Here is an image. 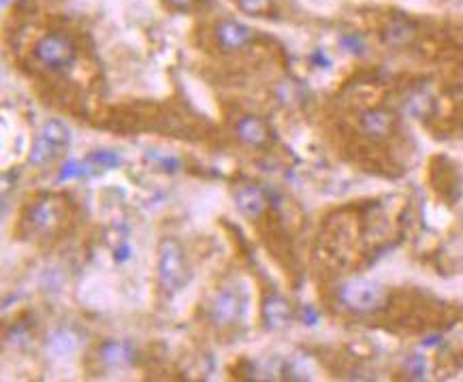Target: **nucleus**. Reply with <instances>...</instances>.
I'll return each mask as SVG.
<instances>
[{
	"instance_id": "f257e3e1",
	"label": "nucleus",
	"mask_w": 463,
	"mask_h": 382,
	"mask_svg": "<svg viewBox=\"0 0 463 382\" xmlns=\"http://www.w3.org/2000/svg\"><path fill=\"white\" fill-rule=\"evenodd\" d=\"M68 139H70L68 129L62 122H58V120L47 122L41 129L39 137L35 139V145L30 152V163L39 165V167L54 163L64 152V147L68 145Z\"/></svg>"
},
{
	"instance_id": "f03ea898",
	"label": "nucleus",
	"mask_w": 463,
	"mask_h": 382,
	"mask_svg": "<svg viewBox=\"0 0 463 382\" xmlns=\"http://www.w3.org/2000/svg\"><path fill=\"white\" fill-rule=\"evenodd\" d=\"M77 49L66 35L50 33L35 43V58L50 69H66L75 62Z\"/></svg>"
},
{
	"instance_id": "7ed1b4c3",
	"label": "nucleus",
	"mask_w": 463,
	"mask_h": 382,
	"mask_svg": "<svg viewBox=\"0 0 463 382\" xmlns=\"http://www.w3.org/2000/svg\"><path fill=\"white\" fill-rule=\"evenodd\" d=\"M158 278L164 289L178 291L186 282V263L182 246L176 239H164L158 257Z\"/></svg>"
},
{
	"instance_id": "20e7f679",
	"label": "nucleus",
	"mask_w": 463,
	"mask_h": 382,
	"mask_svg": "<svg viewBox=\"0 0 463 382\" xmlns=\"http://www.w3.org/2000/svg\"><path fill=\"white\" fill-rule=\"evenodd\" d=\"M342 301L355 312H372L384 301V291L370 280H352L339 291Z\"/></svg>"
},
{
	"instance_id": "39448f33",
	"label": "nucleus",
	"mask_w": 463,
	"mask_h": 382,
	"mask_svg": "<svg viewBox=\"0 0 463 382\" xmlns=\"http://www.w3.org/2000/svg\"><path fill=\"white\" fill-rule=\"evenodd\" d=\"M241 312H243V299L239 297V293L225 291L214 299L209 316H211L214 325L227 327V325H233L235 320H239Z\"/></svg>"
},
{
	"instance_id": "423d86ee",
	"label": "nucleus",
	"mask_w": 463,
	"mask_h": 382,
	"mask_svg": "<svg viewBox=\"0 0 463 382\" xmlns=\"http://www.w3.org/2000/svg\"><path fill=\"white\" fill-rule=\"evenodd\" d=\"M252 39V30L248 26H243L239 21L227 19L220 21L216 28V41L220 45L225 52H235V49L243 47L248 41Z\"/></svg>"
},
{
	"instance_id": "0eeeda50",
	"label": "nucleus",
	"mask_w": 463,
	"mask_h": 382,
	"mask_svg": "<svg viewBox=\"0 0 463 382\" xmlns=\"http://www.w3.org/2000/svg\"><path fill=\"white\" fill-rule=\"evenodd\" d=\"M62 214H60V208L54 199H45L41 203L32 208V214H30V224L39 231H50L54 228L58 222H60Z\"/></svg>"
},
{
	"instance_id": "6e6552de",
	"label": "nucleus",
	"mask_w": 463,
	"mask_h": 382,
	"mask_svg": "<svg viewBox=\"0 0 463 382\" xmlns=\"http://www.w3.org/2000/svg\"><path fill=\"white\" fill-rule=\"evenodd\" d=\"M361 126L370 137H386L393 129V116L382 109H372L361 116Z\"/></svg>"
},
{
	"instance_id": "1a4fd4ad",
	"label": "nucleus",
	"mask_w": 463,
	"mask_h": 382,
	"mask_svg": "<svg viewBox=\"0 0 463 382\" xmlns=\"http://www.w3.org/2000/svg\"><path fill=\"white\" fill-rule=\"evenodd\" d=\"M414 35H417V24L406 17H393L384 28V41L395 47L410 43L414 39Z\"/></svg>"
},
{
	"instance_id": "9d476101",
	"label": "nucleus",
	"mask_w": 463,
	"mask_h": 382,
	"mask_svg": "<svg viewBox=\"0 0 463 382\" xmlns=\"http://www.w3.org/2000/svg\"><path fill=\"white\" fill-rule=\"evenodd\" d=\"M237 133L239 137L250 143V145H263L267 139H270V129L261 118L254 116H246L239 124H237Z\"/></svg>"
},
{
	"instance_id": "9b49d317",
	"label": "nucleus",
	"mask_w": 463,
	"mask_h": 382,
	"mask_svg": "<svg viewBox=\"0 0 463 382\" xmlns=\"http://www.w3.org/2000/svg\"><path fill=\"white\" fill-rule=\"evenodd\" d=\"M237 206L248 218H258L265 212V208H267V197H265V192L261 188L248 186V188L239 190Z\"/></svg>"
},
{
	"instance_id": "f8f14e48",
	"label": "nucleus",
	"mask_w": 463,
	"mask_h": 382,
	"mask_svg": "<svg viewBox=\"0 0 463 382\" xmlns=\"http://www.w3.org/2000/svg\"><path fill=\"white\" fill-rule=\"evenodd\" d=\"M265 318H267V322H270L272 327L284 325L288 320V308H286V303L282 299H278V297L272 299V301H267V305H265Z\"/></svg>"
},
{
	"instance_id": "ddd939ff",
	"label": "nucleus",
	"mask_w": 463,
	"mask_h": 382,
	"mask_svg": "<svg viewBox=\"0 0 463 382\" xmlns=\"http://www.w3.org/2000/svg\"><path fill=\"white\" fill-rule=\"evenodd\" d=\"M237 7L248 15H267L272 9V0H237Z\"/></svg>"
},
{
	"instance_id": "4468645a",
	"label": "nucleus",
	"mask_w": 463,
	"mask_h": 382,
	"mask_svg": "<svg viewBox=\"0 0 463 382\" xmlns=\"http://www.w3.org/2000/svg\"><path fill=\"white\" fill-rule=\"evenodd\" d=\"M429 105H431V98H429L425 92H417V94H412V96L408 98V103H406L408 111H410V113H414V116H425V113H427V109H429Z\"/></svg>"
},
{
	"instance_id": "2eb2a0df",
	"label": "nucleus",
	"mask_w": 463,
	"mask_h": 382,
	"mask_svg": "<svg viewBox=\"0 0 463 382\" xmlns=\"http://www.w3.org/2000/svg\"><path fill=\"white\" fill-rule=\"evenodd\" d=\"M103 354H105V359L109 363H124V361H129L131 350H129L126 344H109Z\"/></svg>"
},
{
	"instance_id": "dca6fc26",
	"label": "nucleus",
	"mask_w": 463,
	"mask_h": 382,
	"mask_svg": "<svg viewBox=\"0 0 463 382\" xmlns=\"http://www.w3.org/2000/svg\"><path fill=\"white\" fill-rule=\"evenodd\" d=\"M167 3L171 5V7H176V9L188 11V9H192L194 5H197V0H167Z\"/></svg>"
}]
</instances>
